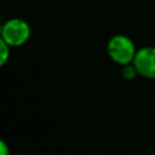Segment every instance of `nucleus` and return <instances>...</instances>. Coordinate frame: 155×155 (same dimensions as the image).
<instances>
[{
  "instance_id": "nucleus-1",
  "label": "nucleus",
  "mask_w": 155,
  "mask_h": 155,
  "mask_svg": "<svg viewBox=\"0 0 155 155\" xmlns=\"http://www.w3.org/2000/svg\"><path fill=\"white\" fill-rule=\"evenodd\" d=\"M108 56L113 62L120 65H126L133 62L137 48L132 39L125 34L113 35L107 44Z\"/></svg>"
},
{
  "instance_id": "nucleus-2",
  "label": "nucleus",
  "mask_w": 155,
  "mask_h": 155,
  "mask_svg": "<svg viewBox=\"0 0 155 155\" xmlns=\"http://www.w3.org/2000/svg\"><path fill=\"white\" fill-rule=\"evenodd\" d=\"M0 35V39L4 40L7 45L11 47H18L29 40L31 35V28L29 23L23 18L13 17L2 23Z\"/></svg>"
},
{
  "instance_id": "nucleus-3",
  "label": "nucleus",
  "mask_w": 155,
  "mask_h": 155,
  "mask_svg": "<svg viewBox=\"0 0 155 155\" xmlns=\"http://www.w3.org/2000/svg\"><path fill=\"white\" fill-rule=\"evenodd\" d=\"M138 75L147 79H155V46H144L137 50L133 59Z\"/></svg>"
},
{
  "instance_id": "nucleus-4",
  "label": "nucleus",
  "mask_w": 155,
  "mask_h": 155,
  "mask_svg": "<svg viewBox=\"0 0 155 155\" xmlns=\"http://www.w3.org/2000/svg\"><path fill=\"white\" fill-rule=\"evenodd\" d=\"M122 78H125L126 80H133L136 78V75H138V71L136 69V67L133 65V63H130V64H126V65H122Z\"/></svg>"
},
{
  "instance_id": "nucleus-5",
  "label": "nucleus",
  "mask_w": 155,
  "mask_h": 155,
  "mask_svg": "<svg viewBox=\"0 0 155 155\" xmlns=\"http://www.w3.org/2000/svg\"><path fill=\"white\" fill-rule=\"evenodd\" d=\"M10 48L11 46L7 45L4 40L0 39V65H4L10 58Z\"/></svg>"
},
{
  "instance_id": "nucleus-6",
  "label": "nucleus",
  "mask_w": 155,
  "mask_h": 155,
  "mask_svg": "<svg viewBox=\"0 0 155 155\" xmlns=\"http://www.w3.org/2000/svg\"><path fill=\"white\" fill-rule=\"evenodd\" d=\"M0 155H10V149L4 140L0 142Z\"/></svg>"
},
{
  "instance_id": "nucleus-7",
  "label": "nucleus",
  "mask_w": 155,
  "mask_h": 155,
  "mask_svg": "<svg viewBox=\"0 0 155 155\" xmlns=\"http://www.w3.org/2000/svg\"><path fill=\"white\" fill-rule=\"evenodd\" d=\"M18 155H25V154H18Z\"/></svg>"
},
{
  "instance_id": "nucleus-8",
  "label": "nucleus",
  "mask_w": 155,
  "mask_h": 155,
  "mask_svg": "<svg viewBox=\"0 0 155 155\" xmlns=\"http://www.w3.org/2000/svg\"><path fill=\"white\" fill-rule=\"evenodd\" d=\"M154 107H155V101H154Z\"/></svg>"
}]
</instances>
